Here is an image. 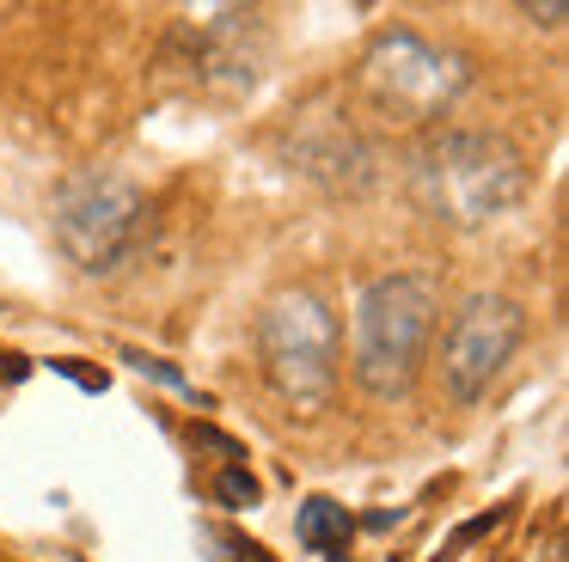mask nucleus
I'll return each instance as SVG.
<instances>
[{"instance_id": "nucleus-3", "label": "nucleus", "mask_w": 569, "mask_h": 562, "mask_svg": "<svg viewBox=\"0 0 569 562\" xmlns=\"http://www.w3.org/2000/svg\"><path fill=\"white\" fill-rule=\"evenodd\" d=\"M50 227H56L62 257L80 275L111 281L141 257V244H148V232H153V208H148V195H141V183H129L123 171L80 165L56 183Z\"/></svg>"}, {"instance_id": "nucleus-5", "label": "nucleus", "mask_w": 569, "mask_h": 562, "mask_svg": "<svg viewBox=\"0 0 569 562\" xmlns=\"http://www.w3.org/2000/svg\"><path fill=\"white\" fill-rule=\"evenodd\" d=\"M361 86L398 122H435L466 98L471 61L422 31H380L361 56Z\"/></svg>"}, {"instance_id": "nucleus-16", "label": "nucleus", "mask_w": 569, "mask_h": 562, "mask_svg": "<svg viewBox=\"0 0 569 562\" xmlns=\"http://www.w3.org/2000/svg\"><path fill=\"white\" fill-rule=\"evenodd\" d=\"M441 562H447V556H441Z\"/></svg>"}, {"instance_id": "nucleus-1", "label": "nucleus", "mask_w": 569, "mask_h": 562, "mask_svg": "<svg viewBox=\"0 0 569 562\" xmlns=\"http://www.w3.org/2000/svg\"><path fill=\"white\" fill-rule=\"evenodd\" d=\"M527 195V159L490 129H441L410 153V202L441 227H490Z\"/></svg>"}, {"instance_id": "nucleus-7", "label": "nucleus", "mask_w": 569, "mask_h": 562, "mask_svg": "<svg viewBox=\"0 0 569 562\" xmlns=\"http://www.w3.org/2000/svg\"><path fill=\"white\" fill-rule=\"evenodd\" d=\"M178 49L190 56V80L202 92H251L263 80V24L246 7H214L202 19L178 24Z\"/></svg>"}, {"instance_id": "nucleus-15", "label": "nucleus", "mask_w": 569, "mask_h": 562, "mask_svg": "<svg viewBox=\"0 0 569 562\" xmlns=\"http://www.w3.org/2000/svg\"><path fill=\"white\" fill-rule=\"evenodd\" d=\"M56 373H68L74 385H87V391H104V373H87V367H74V361H50Z\"/></svg>"}, {"instance_id": "nucleus-6", "label": "nucleus", "mask_w": 569, "mask_h": 562, "mask_svg": "<svg viewBox=\"0 0 569 562\" xmlns=\"http://www.w3.org/2000/svg\"><path fill=\"white\" fill-rule=\"evenodd\" d=\"M520 337H527V312L508 293H471L441 330V385L453 403H483L490 385L508 373Z\"/></svg>"}, {"instance_id": "nucleus-8", "label": "nucleus", "mask_w": 569, "mask_h": 562, "mask_svg": "<svg viewBox=\"0 0 569 562\" xmlns=\"http://www.w3.org/2000/svg\"><path fill=\"white\" fill-rule=\"evenodd\" d=\"M288 165L300 178H319L331 190H361L373 178L368 165V147L343 129V122H307L300 134H288Z\"/></svg>"}, {"instance_id": "nucleus-2", "label": "nucleus", "mask_w": 569, "mask_h": 562, "mask_svg": "<svg viewBox=\"0 0 569 562\" xmlns=\"http://www.w3.org/2000/svg\"><path fill=\"white\" fill-rule=\"evenodd\" d=\"M441 324V288L422 269H392L373 275L356 293V337H349V373L373 403L410 398L422 361H429V337Z\"/></svg>"}, {"instance_id": "nucleus-12", "label": "nucleus", "mask_w": 569, "mask_h": 562, "mask_svg": "<svg viewBox=\"0 0 569 562\" xmlns=\"http://www.w3.org/2000/svg\"><path fill=\"white\" fill-rule=\"evenodd\" d=\"M123 361L136 367V373H148V379H160V385H172V391H190V398H197V385H190V379L178 373L172 361H160V354H141V349H129Z\"/></svg>"}, {"instance_id": "nucleus-9", "label": "nucleus", "mask_w": 569, "mask_h": 562, "mask_svg": "<svg viewBox=\"0 0 569 562\" xmlns=\"http://www.w3.org/2000/svg\"><path fill=\"white\" fill-rule=\"evenodd\" d=\"M349 508L343 501H331V495H307L300 501V513H295V538L312 550V556H325V562H349L343 550H349Z\"/></svg>"}, {"instance_id": "nucleus-11", "label": "nucleus", "mask_w": 569, "mask_h": 562, "mask_svg": "<svg viewBox=\"0 0 569 562\" xmlns=\"http://www.w3.org/2000/svg\"><path fill=\"white\" fill-rule=\"evenodd\" d=\"M202 544H209L221 562H276L263 544H251L246 532H227V525H202Z\"/></svg>"}, {"instance_id": "nucleus-14", "label": "nucleus", "mask_w": 569, "mask_h": 562, "mask_svg": "<svg viewBox=\"0 0 569 562\" xmlns=\"http://www.w3.org/2000/svg\"><path fill=\"white\" fill-rule=\"evenodd\" d=\"M520 12H527L532 24H545V31H557V24L569 19V7H563V0H545V7H520Z\"/></svg>"}, {"instance_id": "nucleus-4", "label": "nucleus", "mask_w": 569, "mask_h": 562, "mask_svg": "<svg viewBox=\"0 0 569 562\" xmlns=\"http://www.w3.org/2000/svg\"><path fill=\"white\" fill-rule=\"evenodd\" d=\"M258 354L270 391L295 415H319L337 391V361H343V337H337V312L307 288H288L263 305L258 318Z\"/></svg>"}, {"instance_id": "nucleus-13", "label": "nucleus", "mask_w": 569, "mask_h": 562, "mask_svg": "<svg viewBox=\"0 0 569 562\" xmlns=\"http://www.w3.org/2000/svg\"><path fill=\"white\" fill-rule=\"evenodd\" d=\"M190 446H202V452H221L227 464H246V446H239L233 434H221V428H209V422H190Z\"/></svg>"}, {"instance_id": "nucleus-10", "label": "nucleus", "mask_w": 569, "mask_h": 562, "mask_svg": "<svg viewBox=\"0 0 569 562\" xmlns=\"http://www.w3.org/2000/svg\"><path fill=\"white\" fill-rule=\"evenodd\" d=\"M214 501L233 508V513H246V508H258V501H263V489H258V476H251L246 464H227V471L214 476Z\"/></svg>"}]
</instances>
